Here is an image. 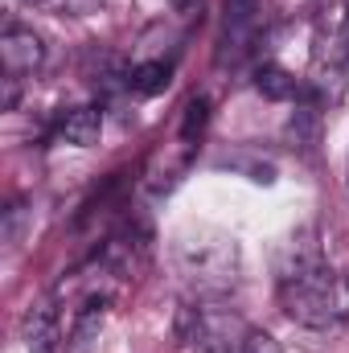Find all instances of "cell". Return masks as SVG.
I'll return each mask as SVG.
<instances>
[{"mask_svg": "<svg viewBox=\"0 0 349 353\" xmlns=\"http://www.w3.org/2000/svg\"><path fill=\"white\" fill-rule=\"evenodd\" d=\"M255 12H259V0H226V37H222V62L226 54L239 58L251 41V25H255Z\"/></svg>", "mask_w": 349, "mask_h": 353, "instance_id": "7", "label": "cell"}, {"mask_svg": "<svg viewBox=\"0 0 349 353\" xmlns=\"http://www.w3.org/2000/svg\"><path fill=\"white\" fill-rule=\"evenodd\" d=\"M99 132H103V111L99 107H74L58 119V140L79 144V148L99 144Z\"/></svg>", "mask_w": 349, "mask_h": 353, "instance_id": "9", "label": "cell"}, {"mask_svg": "<svg viewBox=\"0 0 349 353\" xmlns=\"http://www.w3.org/2000/svg\"><path fill=\"white\" fill-rule=\"evenodd\" d=\"M107 296H87V304L79 308L74 316V329H70V353H90L99 333H103V321H107Z\"/></svg>", "mask_w": 349, "mask_h": 353, "instance_id": "8", "label": "cell"}, {"mask_svg": "<svg viewBox=\"0 0 349 353\" xmlns=\"http://www.w3.org/2000/svg\"><path fill=\"white\" fill-rule=\"evenodd\" d=\"M21 337L29 353H62V325H58V308L54 300H41L25 312L21 321Z\"/></svg>", "mask_w": 349, "mask_h": 353, "instance_id": "6", "label": "cell"}, {"mask_svg": "<svg viewBox=\"0 0 349 353\" xmlns=\"http://www.w3.org/2000/svg\"><path fill=\"white\" fill-rule=\"evenodd\" d=\"M25 4H54V0H25Z\"/></svg>", "mask_w": 349, "mask_h": 353, "instance_id": "18", "label": "cell"}, {"mask_svg": "<svg viewBox=\"0 0 349 353\" xmlns=\"http://www.w3.org/2000/svg\"><path fill=\"white\" fill-rule=\"evenodd\" d=\"M148 259H152V230H148V222H123L103 247V267H111L123 279L140 275L148 267Z\"/></svg>", "mask_w": 349, "mask_h": 353, "instance_id": "3", "label": "cell"}, {"mask_svg": "<svg viewBox=\"0 0 349 353\" xmlns=\"http://www.w3.org/2000/svg\"><path fill=\"white\" fill-rule=\"evenodd\" d=\"M201 329H206L201 312H197L193 304H181V308H177V341H181V345H193V341L201 337Z\"/></svg>", "mask_w": 349, "mask_h": 353, "instance_id": "13", "label": "cell"}, {"mask_svg": "<svg viewBox=\"0 0 349 353\" xmlns=\"http://www.w3.org/2000/svg\"><path fill=\"white\" fill-rule=\"evenodd\" d=\"M17 94H21V79H17V74H4V99H0V107L12 111V107H17Z\"/></svg>", "mask_w": 349, "mask_h": 353, "instance_id": "16", "label": "cell"}, {"mask_svg": "<svg viewBox=\"0 0 349 353\" xmlns=\"http://www.w3.org/2000/svg\"><path fill=\"white\" fill-rule=\"evenodd\" d=\"M46 58V46L33 29H21V25H8L4 37H0V62H4V74H33Z\"/></svg>", "mask_w": 349, "mask_h": 353, "instance_id": "5", "label": "cell"}, {"mask_svg": "<svg viewBox=\"0 0 349 353\" xmlns=\"http://www.w3.org/2000/svg\"><path fill=\"white\" fill-rule=\"evenodd\" d=\"M243 353H283V350H279V341H275L271 333L251 329V333H247V341H243Z\"/></svg>", "mask_w": 349, "mask_h": 353, "instance_id": "15", "label": "cell"}, {"mask_svg": "<svg viewBox=\"0 0 349 353\" xmlns=\"http://www.w3.org/2000/svg\"><path fill=\"white\" fill-rule=\"evenodd\" d=\"M317 267H325L317 230H296V234H288V239L279 243V255H275V275H279V283H292V279H300V275H308V271H317Z\"/></svg>", "mask_w": 349, "mask_h": 353, "instance_id": "4", "label": "cell"}, {"mask_svg": "<svg viewBox=\"0 0 349 353\" xmlns=\"http://www.w3.org/2000/svg\"><path fill=\"white\" fill-rule=\"evenodd\" d=\"M173 259L177 271L197 292H210V296L230 292L235 279H239V243L222 230H210V226L185 230L173 247Z\"/></svg>", "mask_w": 349, "mask_h": 353, "instance_id": "1", "label": "cell"}, {"mask_svg": "<svg viewBox=\"0 0 349 353\" xmlns=\"http://www.w3.org/2000/svg\"><path fill=\"white\" fill-rule=\"evenodd\" d=\"M21 226H25V205H8L4 210V243L8 247L21 243Z\"/></svg>", "mask_w": 349, "mask_h": 353, "instance_id": "14", "label": "cell"}, {"mask_svg": "<svg viewBox=\"0 0 349 353\" xmlns=\"http://www.w3.org/2000/svg\"><path fill=\"white\" fill-rule=\"evenodd\" d=\"M169 4H173V8H189V4H193V0H169Z\"/></svg>", "mask_w": 349, "mask_h": 353, "instance_id": "17", "label": "cell"}, {"mask_svg": "<svg viewBox=\"0 0 349 353\" xmlns=\"http://www.w3.org/2000/svg\"><path fill=\"white\" fill-rule=\"evenodd\" d=\"M210 123V103L206 99H189L185 103V119H181V140H197Z\"/></svg>", "mask_w": 349, "mask_h": 353, "instance_id": "12", "label": "cell"}, {"mask_svg": "<svg viewBox=\"0 0 349 353\" xmlns=\"http://www.w3.org/2000/svg\"><path fill=\"white\" fill-rule=\"evenodd\" d=\"M255 90H259L263 99H275V103H283V99H296L300 94V83L283 70V66H259L255 70Z\"/></svg>", "mask_w": 349, "mask_h": 353, "instance_id": "10", "label": "cell"}, {"mask_svg": "<svg viewBox=\"0 0 349 353\" xmlns=\"http://www.w3.org/2000/svg\"><path fill=\"white\" fill-rule=\"evenodd\" d=\"M173 83V66L169 62H140L136 70H128V87L136 94H161V90Z\"/></svg>", "mask_w": 349, "mask_h": 353, "instance_id": "11", "label": "cell"}, {"mask_svg": "<svg viewBox=\"0 0 349 353\" xmlns=\"http://www.w3.org/2000/svg\"><path fill=\"white\" fill-rule=\"evenodd\" d=\"M279 304L296 325H308V329L341 325L349 321V279L329 267H317L292 283H279Z\"/></svg>", "mask_w": 349, "mask_h": 353, "instance_id": "2", "label": "cell"}]
</instances>
